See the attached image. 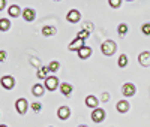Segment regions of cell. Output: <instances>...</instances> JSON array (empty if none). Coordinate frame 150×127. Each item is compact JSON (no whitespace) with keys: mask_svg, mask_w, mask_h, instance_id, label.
Masks as SVG:
<instances>
[{"mask_svg":"<svg viewBox=\"0 0 150 127\" xmlns=\"http://www.w3.org/2000/svg\"><path fill=\"white\" fill-rule=\"evenodd\" d=\"M116 49H117V45H116L114 41H105L101 46L102 54H105V55H112L116 53Z\"/></svg>","mask_w":150,"mask_h":127,"instance_id":"cell-1","label":"cell"},{"mask_svg":"<svg viewBox=\"0 0 150 127\" xmlns=\"http://www.w3.org/2000/svg\"><path fill=\"white\" fill-rule=\"evenodd\" d=\"M59 85V79L56 78V76H48V78L45 79V88L50 91H54L56 88Z\"/></svg>","mask_w":150,"mask_h":127,"instance_id":"cell-2","label":"cell"},{"mask_svg":"<svg viewBox=\"0 0 150 127\" xmlns=\"http://www.w3.org/2000/svg\"><path fill=\"white\" fill-rule=\"evenodd\" d=\"M104 118H105V112H104V109L95 108L93 112H92V120H93L95 123H101V121H104Z\"/></svg>","mask_w":150,"mask_h":127,"instance_id":"cell-3","label":"cell"},{"mask_svg":"<svg viewBox=\"0 0 150 127\" xmlns=\"http://www.w3.org/2000/svg\"><path fill=\"white\" fill-rule=\"evenodd\" d=\"M83 46H84V41L80 39V37H75V39L69 44L68 49H69V51H77V53H78V51H80Z\"/></svg>","mask_w":150,"mask_h":127,"instance_id":"cell-4","label":"cell"},{"mask_svg":"<svg viewBox=\"0 0 150 127\" xmlns=\"http://www.w3.org/2000/svg\"><path fill=\"white\" fill-rule=\"evenodd\" d=\"M27 100L26 99H18L17 102H15V109H17V112L18 114H26V111H27Z\"/></svg>","mask_w":150,"mask_h":127,"instance_id":"cell-5","label":"cell"},{"mask_svg":"<svg viewBox=\"0 0 150 127\" xmlns=\"http://www.w3.org/2000/svg\"><path fill=\"white\" fill-rule=\"evenodd\" d=\"M80 18H81V14H80L77 9L69 11V12H68V15H66V20H68L69 22H78Z\"/></svg>","mask_w":150,"mask_h":127,"instance_id":"cell-6","label":"cell"},{"mask_svg":"<svg viewBox=\"0 0 150 127\" xmlns=\"http://www.w3.org/2000/svg\"><path fill=\"white\" fill-rule=\"evenodd\" d=\"M122 93H123V96H126V97L134 96V94H135V85H134V84H131V82L125 84V85H123V88H122Z\"/></svg>","mask_w":150,"mask_h":127,"instance_id":"cell-7","label":"cell"},{"mask_svg":"<svg viewBox=\"0 0 150 127\" xmlns=\"http://www.w3.org/2000/svg\"><path fill=\"white\" fill-rule=\"evenodd\" d=\"M57 115H59L60 120H66V118L71 115V109H69L68 106H60L59 111H57Z\"/></svg>","mask_w":150,"mask_h":127,"instance_id":"cell-8","label":"cell"},{"mask_svg":"<svg viewBox=\"0 0 150 127\" xmlns=\"http://www.w3.org/2000/svg\"><path fill=\"white\" fill-rule=\"evenodd\" d=\"M2 85H3V88H6V90H11V88L14 87V78H12V76H3Z\"/></svg>","mask_w":150,"mask_h":127,"instance_id":"cell-9","label":"cell"},{"mask_svg":"<svg viewBox=\"0 0 150 127\" xmlns=\"http://www.w3.org/2000/svg\"><path fill=\"white\" fill-rule=\"evenodd\" d=\"M32 91H33V94H35L36 97H42L44 93H45V87L41 85V84H36V85H33Z\"/></svg>","mask_w":150,"mask_h":127,"instance_id":"cell-10","label":"cell"},{"mask_svg":"<svg viewBox=\"0 0 150 127\" xmlns=\"http://www.w3.org/2000/svg\"><path fill=\"white\" fill-rule=\"evenodd\" d=\"M138 60H140V63H141L143 66H150V53H147V51L141 53L140 57H138Z\"/></svg>","mask_w":150,"mask_h":127,"instance_id":"cell-11","label":"cell"},{"mask_svg":"<svg viewBox=\"0 0 150 127\" xmlns=\"http://www.w3.org/2000/svg\"><path fill=\"white\" fill-rule=\"evenodd\" d=\"M35 11L33 9H30V8H27V9H24L23 11V17H24V20L26 21H33L35 20Z\"/></svg>","mask_w":150,"mask_h":127,"instance_id":"cell-12","label":"cell"},{"mask_svg":"<svg viewBox=\"0 0 150 127\" xmlns=\"http://www.w3.org/2000/svg\"><path fill=\"white\" fill-rule=\"evenodd\" d=\"M90 54H92V48L86 46V45H84V46H83V48L78 51V57H80V58H87Z\"/></svg>","mask_w":150,"mask_h":127,"instance_id":"cell-13","label":"cell"},{"mask_svg":"<svg viewBox=\"0 0 150 127\" xmlns=\"http://www.w3.org/2000/svg\"><path fill=\"white\" fill-rule=\"evenodd\" d=\"M128 109H129V103H128L126 100H120L119 103H117V111L119 112L125 114V112H128Z\"/></svg>","mask_w":150,"mask_h":127,"instance_id":"cell-14","label":"cell"},{"mask_svg":"<svg viewBox=\"0 0 150 127\" xmlns=\"http://www.w3.org/2000/svg\"><path fill=\"white\" fill-rule=\"evenodd\" d=\"M60 91H62V94H63V96H69L71 93H72V85L71 84H62L60 85Z\"/></svg>","mask_w":150,"mask_h":127,"instance_id":"cell-15","label":"cell"},{"mask_svg":"<svg viewBox=\"0 0 150 127\" xmlns=\"http://www.w3.org/2000/svg\"><path fill=\"white\" fill-rule=\"evenodd\" d=\"M86 105L89 108H96L98 106V99L95 96H87L86 97Z\"/></svg>","mask_w":150,"mask_h":127,"instance_id":"cell-16","label":"cell"},{"mask_svg":"<svg viewBox=\"0 0 150 127\" xmlns=\"http://www.w3.org/2000/svg\"><path fill=\"white\" fill-rule=\"evenodd\" d=\"M42 34L44 36H53V34H56V27H53V25H45V27H42Z\"/></svg>","mask_w":150,"mask_h":127,"instance_id":"cell-17","label":"cell"},{"mask_svg":"<svg viewBox=\"0 0 150 127\" xmlns=\"http://www.w3.org/2000/svg\"><path fill=\"white\" fill-rule=\"evenodd\" d=\"M8 12H9L11 17H18V15L21 14V9H20V6H17V5H12Z\"/></svg>","mask_w":150,"mask_h":127,"instance_id":"cell-18","label":"cell"},{"mask_svg":"<svg viewBox=\"0 0 150 127\" xmlns=\"http://www.w3.org/2000/svg\"><path fill=\"white\" fill-rule=\"evenodd\" d=\"M50 72V69H48V66H45V67H41L39 70H38V78H41V79H47L48 76H47V73Z\"/></svg>","mask_w":150,"mask_h":127,"instance_id":"cell-19","label":"cell"},{"mask_svg":"<svg viewBox=\"0 0 150 127\" xmlns=\"http://www.w3.org/2000/svg\"><path fill=\"white\" fill-rule=\"evenodd\" d=\"M126 65H128V57H126V54H122L119 57V66L120 67H125Z\"/></svg>","mask_w":150,"mask_h":127,"instance_id":"cell-20","label":"cell"},{"mask_svg":"<svg viewBox=\"0 0 150 127\" xmlns=\"http://www.w3.org/2000/svg\"><path fill=\"white\" fill-rule=\"evenodd\" d=\"M9 25H11V22H9L8 20H5V18L0 20V29H2V32L8 30V29H9Z\"/></svg>","mask_w":150,"mask_h":127,"instance_id":"cell-21","label":"cell"},{"mask_svg":"<svg viewBox=\"0 0 150 127\" xmlns=\"http://www.w3.org/2000/svg\"><path fill=\"white\" fill-rule=\"evenodd\" d=\"M59 61H56V60H53L51 63L48 65V69H50V72H57V69H59Z\"/></svg>","mask_w":150,"mask_h":127,"instance_id":"cell-22","label":"cell"},{"mask_svg":"<svg viewBox=\"0 0 150 127\" xmlns=\"http://www.w3.org/2000/svg\"><path fill=\"white\" fill-rule=\"evenodd\" d=\"M117 32H119V34H120V36L126 34V32H128V25H126V24H119Z\"/></svg>","mask_w":150,"mask_h":127,"instance_id":"cell-23","label":"cell"},{"mask_svg":"<svg viewBox=\"0 0 150 127\" xmlns=\"http://www.w3.org/2000/svg\"><path fill=\"white\" fill-rule=\"evenodd\" d=\"M87 36H89V32H86V30H81V32H78V34H77V37H80V39H87Z\"/></svg>","mask_w":150,"mask_h":127,"instance_id":"cell-24","label":"cell"},{"mask_svg":"<svg viewBox=\"0 0 150 127\" xmlns=\"http://www.w3.org/2000/svg\"><path fill=\"white\" fill-rule=\"evenodd\" d=\"M141 32H143L144 34H150V24H143Z\"/></svg>","mask_w":150,"mask_h":127,"instance_id":"cell-25","label":"cell"},{"mask_svg":"<svg viewBox=\"0 0 150 127\" xmlns=\"http://www.w3.org/2000/svg\"><path fill=\"white\" fill-rule=\"evenodd\" d=\"M122 3V0H110V6L111 8H119Z\"/></svg>","mask_w":150,"mask_h":127,"instance_id":"cell-26","label":"cell"},{"mask_svg":"<svg viewBox=\"0 0 150 127\" xmlns=\"http://www.w3.org/2000/svg\"><path fill=\"white\" fill-rule=\"evenodd\" d=\"M41 108H42V106H41V103H32V109H33L35 112H39V111H41Z\"/></svg>","mask_w":150,"mask_h":127,"instance_id":"cell-27","label":"cell"},{"mask_svg":"<svg viewBox=\"0 0 150 127\" xmlns=\"http://www.w3.org/2000/svg\"><path fill=\"white\" fill-rule=\"evenodd\" d=\"M84 30H86V32H92V30H93V25H92L90 22H86V24H84Z\"/></svg>","mask_w":150,"mask_h":127,"instance_id":"cell-28","label":"cell"},{"mask_svg":"<svg viewBox=\"0 0 150 127\" xmlns=\"http://www.w3.org/2000/svg\"><path fill=\"white\" fill-rule=\"evenodd\" d=\"M3 6H5V0H0V9H3Z\"/></svg>","mask_w":150,"mask_h":127,"instance_id":"cell-29","label":"cell"},{"mask_svg":"<svg viewBox=\"0 0 150 127\" xmlns=\"http://www.w3.org/2000/svg\"><path fill=\"white\" fill-rule=\"evenodd\" d=\"M0 127H6V126H5V124H2V126H0Z\"/></svg>","mask_w":150,"mask_h":127,"instance_id":"cell-30","label":"cell"},{"mask_svg":"<svg viewBox=\"0 0 150 127\" xmlns=\"http://www.w3.org/2000/svg\"><path fill=\"white\" fill-rule=\"evenodd\" d=\"M80 127H87V126H80Z\"/></svg>","mask_w":150,"mask_h":127,"instance_id":"cell-31","label":"cell"},{"mask_svg":"<svg viewBox=\"0 0 150 127\" xmlns=\"http://www.w3.org/2000/svg\"><path fill=\"white\" fill-rule=\"evenodd\" d=\"M128 2H131V0H128Z\"/></svg>","mask_w":150,"mask_h":127,"instance_id":"cell-32","label":"cell"}]
</instances>
